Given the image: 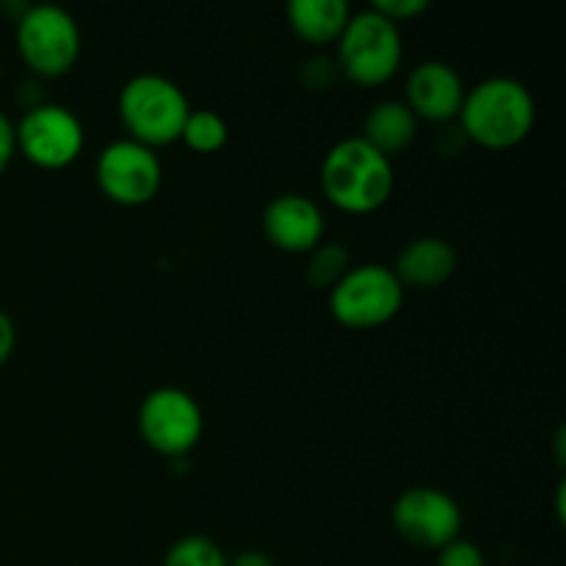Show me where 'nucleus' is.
Wrapping results in <instances>:
<instances>
[{"mask_svg":"<svg viewBox=\"0 0 566 566\" xmlns=\"http://www.w3.org/2000/svg\"><path fill=\"white\" fill-rule=\"evenodd\" d=\"M536 105L528 86L514 77H486L464 92L459 108L462 133L484 149H512L528 138Z\"/></svg>","mask_w":566,"mask_h":566,"instance_id":"obj_1","label":"nucleus"},{"mask_svg":"<svg viewBox=\"0 0 566 566\" xmlns=\"http://www.w3.org/2000/svg\"><path fill=\"white\" fill-rule=\"evenodd\" d=\"M392 186L396 175L390 158L376 153L359 136L337 142L321 164L324 197L346 213H374L390 199Z\"/></svg>","mask_w":566,"mask_h":566,"instance_id":"obj_2","label":"nucleus"},{"mask_svg":"<svg viewBox=\"0 0 566 566\" xmlns=\"http://www.w3.org/2000/svg\"><path fill=\"white\" fill-rule=\"evenodd\" d=\"M191 105L175 81L155 72L130 77L119 92V119L133 142L155 149L180 142Z\"/></svg>","mask_w":566,"mask_h":566,"instance_id":"obj_3","label":"nucleus"},{"mask_svg":"<svg viewBox=\"0 0 566 566\" xmlns=\"http://www.w3.org/2000/svg\"><path fill=\"white\" fill-rule=\"evenodd\" d=\"M403 59L401 31L374 9L352 14L337 39V61L343 75L365 88L381 86L398 72Z\"/></svg>","mask_w":566,"mask_h":566,"instance_id":"obj_4","label":"nucleus"},{"mask_svg":"<svg viewBox=\"0 0 566 566\" xmlns=\"http://www.w3.org/2000/svg\"><path fill=\"white\" fill-rule=\"evenodd\" d=\"M403 304V285L381 263L354 265L329 291V310L348 329H376L390 324Z\"/></svg>","mask_w":566,"mask_h":566,"instance_id":"obj_5","label":"nucleus"},{"mask_svg":"<svg viewBox=\"0 0 566 566\" xmlns=\"http://www.w3.org/2000/svg\"><path fill=\"white\" fill-rule=\"evenodd\" d=\"M17 50L36 75H66L81 55V28L61 6H28L17 20Z\"/></svg>","mask_w":566,"mask_h":566,"instance_id":"obj_6","label":"nucleus"},{"mask_svg":"<svg viewBox=\"0 0 566 566\" xmlns=\"http://www.w3.org/2000/svg\"><path fill=\"white\" fill-rule=\"evenodd\" d=\"M138 434L160 457H186L202 437V409L180 387H158L138 407Z\"/></svg>","mask_w":566,"mask_h":566,"instance_id":"obj_7","label":"nucleus"},{"mask_svg":"<svg viewBox=\"0 0 566 566\" xmlns=\"http://www.w3.org/2000/svg\"><path fill=\"white\" fill-rule=\"evenodd\" d=\"M94 177L105 197L122 208H138V205L153 202L155 193L164 182V166L155 149L133 142V138H119L111 142L99 153Z\"/></svg>","mask_w":566,"mask_h":566,"instance_id":"obj_8","label":"nucleus"},{"mask_svg":"<svg viewBox=\"0 0 566 566\" xmlns=\"http://www.w3.org/2000/svg\"><path fill=\"white\" fill-rule=\"evenodd\" d=\"M17 153L39 169H64L86 144L81 119L55 103L33 105L14 127Z\"/></svg>","mask_w":566,"mask_h":566,"instance_id":"obj_9","label":"nucleus"},{"mask_svg":"<svg viewBox=\"0 0 566 566\" xmlns=\"http://www.w3.org/2000/svg\"><path fill=\"white\" fill-rule=\"evenodd\" d=\"M392 525L409 545L440 551L448 542L459 539L462 509L437 486H412L392 506Z\"/></svg>","mask_w":566,"mask_h":566,"instance_id":"obj_10","label":"nucleus"},{"mask_svg":"<svg viewBox=\"0 0 566 566\" xmlns=\"http://www.w3.org/2000/svg\"><path fill=\"white\" fill-rule=\"evenodd\" d=\"M324 213L304 193H280L263 213V232L271 247L287 254L313 252L324 241Z\"/></svg>","mask_w":566,"mask_h":566,"instance_id":"obj_11","label":"nucleus"},{"mask_svg":"<svg viewBox=\"0 0 566 566\" xmlns=\"http://www.w3.org/2000/svg\"><path fill=\"white\" fill-rule=\"evenodd\" d=\"M464 103V83L446 61H420L407 77V105L415 116L448 122L459 116Z\"/></svg>","mask_w":566,"mask_h":566,"instance_id":"obj_12","label":"nucleus"},{"mask_svg":"<svg viewBox=\"0 0 566 566\" xmlns=\"http://www.w3.org/2000/svg\"><path fill=\"white\" fill-rule=\"evenodd\" d=\"M457 252L446 238H415L401 249L392 274L398 276L403 287H418V291H431L440 287L457 274Z\"/></svg>","mask_w":566,"mask_h":566,"instance_id":"obj_13","label":"nucleus"},{"mask_svg":"<svg viewBox=\"0 0 566 566\" xmlns=\"http://www.w3.org/2000/svg\"><path fill=\"white\" fill-rule=\"evenodd\" d=\"M352 20L346 0H291L287 3V25L302 42L324 48L340 39Z\"/></svg>","mask_w":566,"mask_h":566,"instance_id":"obj_14","label":"nucleus"},{"mask_svg":"<svg viewBox=\"0 0 566 566\" xmlns=\"http://www.w3.org/2000/svg\"><path fill=\"white\" fill-rule=\"evenodd\" d=\"M415 136H418V116L409 111V105L398 103V99H385V103L374 105L370 114L365 116L359 138L368 142L385 158H392V155L403 153L415 142Z\"/></svg>","mask_w":566,"mask_h":566,"instance_id":"obj_15","label":"nucleus"},{"mask_svg":"<svg viewBox=\"0 0 566 566\" xmlns=\"http://www.w3.org/2000/svg\"><path fill=\"white\" fill-rule=\"evenodd\" d=\"M227 136H230L227 122L221 119L216 111L199 108L188 114L186 125H182V133H180V142H186V147H191L193 153L213 155L224 147Z\"/></svg>","mask_w":566,"mask_h":566,"instance_id":"obj_16","label":"nucleus"},{"mask_svg":"<svg viewBox=\"0 0 566 566\" xmlns=\"http://www.w3.org/2000/svg\"><path fill=\"white\" fill-rule=\"evenodd\" d=\"M230 558L224 556L219 545L208 536H182L166 551L164 566H227Z\"/></svg>","mask_w":566,"mask_h":566,"instance_id":"obj_17","label":"nucleus"},{"mask_svg":"<svg viewBox=\"0 0 566 566\" xmlns=\"http://www.w3.org/2000/svg\"><path fill=\"white\" fill-rule=\"evenodd\" d=\"M348 271V252L340 243H321L313 249V260L307 265V280L310 285L318 287V291H332L337 282L343 280V274Z\"/></svg>","mask_w":566,"mask_h":566,"instance_id":"obj_18","label":"nucleus"},{"mask_svg":"<svg viewBox=\"0 0 566 566\" xmlns=\"http://www.w3.org/2000/svg\"><path fill=\"white\" fill-rule=\"evenodd\" d=\"M437 566H486V558L473 542L453 539L437 551Z\"/></svg>","mask_w":566,"mask_h":566,"instance_id":"obj_19","label":"nucleus"},{"mask_svg":"<svg viewBox=\"0 0 566 566\" xmlns=\"http://www.w3.org/2000/svg\"><path fill=\"white\" fill-rule=\"evenodd\" d=\"M370 9L398 25V22L415 20V17L423 14V11L429 9V3H426V0H376Z\"/></svg>","mask_w":566,"mask_h":566,"instance_id":"obj_20","label":"nucleus"},{"mask_svg":"<svg viewBox=\"0 0 566 566\" xmlns=\"http://www.w3.org/2000/svg\"><path fill=\"white\" fill-rule=\"evenodd\" d=\"M17 153V138H14V125L9 122V116L0 111V171L11 164Z\"/></svg>","mask_w":566,"mask_h":566,"instance_id":"obj_21","label":"nucleus"},{"mask_svg":"<svg viewBox=\"0 0 566 566\" xmlns=\"http://www.w3.org/2000/svg\"><path fill=\"white\" fill-rule=\"evenodd\" d=\"M17 346V329H14V321L0 310V365L9 363L11 352Z\"/></svg>","mask_w":566,"mask_h":566,"instance_id":"obj_22","label":"nucleus"},{"mask_svg":"<svg viewBox=\"0 0 566 566\" xmlns=\"http://www.w3.org/2000/svg\"><path fill=\"white\" fill-rule=\"evenodd\" d=\"M227 566H276L274 558L263 551H243L235 558H230Z\"/></svg>","mask_w":566,"mask_h":566,"instance_id":"obj_23","label":"nucleus"}]
</instances>
